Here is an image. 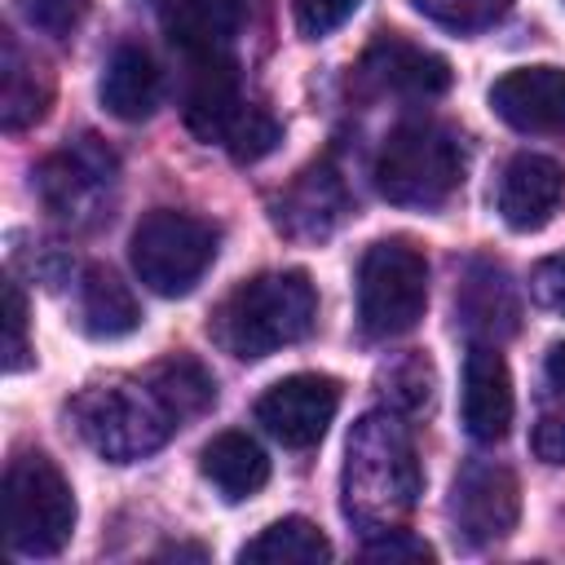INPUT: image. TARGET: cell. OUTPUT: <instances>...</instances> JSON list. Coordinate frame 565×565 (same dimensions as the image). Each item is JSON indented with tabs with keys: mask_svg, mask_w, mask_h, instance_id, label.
Wrapping results in <instances>:
<instances>
[{
	"mask_svg": "<svg viewBox=\"0 0 565 565\" xmlns=\"http://www.w3.org/2000/svg\"><path fill=\"white\" fill-rule=\"evenodd\" d=\"M424 490V468L415 455V437L393 411H366L344 446V472H340V494H344V516L362 534L397 530Z\"/></svg>",
	"mask_w": 565,
	"mask_h": 565,
	"instance_id": "6da1fadb",
	"label": "cell"
},
{
	"mask_svg": "<svg viewBox=\"0 0 565 565\" xmlns=\"http://www.w3.org/2000/svg\"><path fill=\"white\" fill-rule=\"evenodd\" d=\"M318 322V291L305 269H269L238 282L212 313V340L238 358L260 362L287 344H300Z\"/></svg>",
	"mask_w": 565,
	"mask_h": 565,
	"instance_id": "7a4b0ae2",
	"label": "cell"
},
{
	"mask_svg": "<svg viewBox=\"0 0 565 565\" xmlns=\"http://www.w3.org/2000/svg\"><path fill=\"white\" fill-rule=\"evenodd\" d=\"M463 141L455 128L437 119H406L397 124L380 154H375V190L397 207H441L463 185Z\"/></svg>",
	"mask_w": 565,
	"mask_h": 565,
	"instance_id": "3957f363",
	"label": "cell"
},
{
	"mask_svg": "<svg viewBox=\"0 0 565 565\" xmlns=\"http://www.w3.org/2000/svg\"><path fill=\"white\" fill-rule=\"evenodd\" d=\"M71 419H75V433L84 437V446L110 463H132V459L159 450L181 428V419L154 393L150 380L93 384L71 402Z\"/></svg>",
	"mask_w": 565,
	"mask_h": 565,
	"instance_id": "277c9868",
	"label": "cell"
},
{
	"mask_svg": "<svg viewBox=\"0 0 565 565\" xmlns=\"http://www.w3.org/2000/svg\"><path fill=\"white\" fill-rule=\"evenodd\" d=\"M75 530V494L44 450H18L4 468V534L18 556H57Z\"/></svg>",
	"mask_w": 565,
	"mask_h": 565,
	"instance_id": "5b68a950",
	"label": "cell"
},
{
	"mask_svg": "<svg viewBox=\"0 0 565 565\" xmlns=\"http://www.w3.org/2000/svg\"><path fill=\"white\" fill-rule=\"evenodd\" d=\"M428 309V256L411 238H380L358 260V327L366 340H397Z\"/></svg>",
	"mask_w": 565,
	"mask_h": 565,
	"instance_id": "8992f818",
	"label": "cell"
},
{
	"mask_svg": "<svg viewBox=\"0 0 565 565\" xmlns=\"http://www.w3.org/2000/svg\"><path fill=\"white\" fill-rule=\"evenodd\" d=\"M115 190H119V159L93 132L66 141L35 168V194H40L44 212L75 234L110 221Z\"/></svg>",
	"mask_w": 565,
	"mask_h": 565,
	"instance_id": "52a82bcc",
	"label": "cell"
},
{
	"mask_svg": "<svg viewBox=\"0 0 565 565\" xmlns=\"http://www.w3.org/2000/svg\"><path fill=\"white\" fill-rule=\"evenodd\" d=\"M221 252V230L194 212L154 207L132 230V269L154 296H190Z\"/></svg>",
	"mask_w": 565,
	"mask_h": 565,
	"instance_id": "ba28073f",
	"label": "cell"
},
{
	"mask_svg": "<svg viewBox=\"0 0 565 565\" xmlns=\"http://www.w3.org/2000/svg\"><path fill=\"white\" fill-rule=\"evenodd\" d=\"M450 521L468 547H490L508 539L521 521L516 472L494 459H468L450 486Z\"/></svg>",
	"mask_w": 565,
	"mask_h": 565,
	"instance_id": "9c48e42d",
	"label": "cell"
},
{
	"mask_svg": "<svg viewBox=\"0 0 565 565\" xmlns=\"http://www.w3.org/2000/svg\"><path fill=\"white\" fill-rule=\"evenodd\" d=\"M450 62L411 44L397 31H380L358 66H353V88L362 97H406V102H424V97H441L450 88Z\"/></svg>",
	"mask_w": 565,
	"mask_h": 565,
	"instance_id": "30bf717a",
	"label": "cell"
},
{
	"mask_svg": "<svg viewBox=\"0 0 565 565\" xmlns=\"http://www.w3.org/2000/svg\"><path fill=\"white\" fill-rule=\"evenodd\" d=\"M335 411H340V380L318 375V371H300V375H287L260 393L256 424L274 441H282L287 450H309L327 437Z\"/></svg>",
	"mask_w": 565,
	"mask_h": 565,
	"instance_id": "8fae6325",
	"label": "cell"
},
{
	"mask_svg": "<svg viewBox=\"0 0 565 565\" xmlns=\"http://www.w3.org/2000/svg\"><path fill=\"white\" fill-rule=\"evenodd\" d=\"M349 212H353V194H349L344 177L331 163L305 168L269 207L274 225L287 238H300V243H318V238L335 234Z\"/></svg>",
	"mask_w": 565,
	"mask_h": 565,
	"instance_id": "7c38bea8",
	"label": "cell"
},
{
	"mask_svg": "<svg viewBox=\"0 0 565 565\" xmlns=\"http://www.w3.org/2000/svg\"><path fill=\"white\" fill-rule=\"evenodd\" d=\"M512 375L508 362L494 344L472 340L468 358H463V388H459V415H463V433L481 446H494L508 437L512 428Z\"/></svg>",
	"mask_w": 565,
	"mask_h": 565,
	"instance_id": "4fadbf2b",
	"label": "cell"
},
{
	"mask_svg": "<svg viewBox=\"0 0 565 565\" xmlns=\"http://www.w3.org/2000/svg\"><path fill=\"white\" fill-rule=\"evenodd\" d=\"M490 110L530 137L565 132V71L561 66H516L494 79Z\"/></svg>",
	"mask_w": 565,
	"mask_h": 565,
	"instance_id": "5bb4252c",
	"label": "cell"
},
{
	"mask_svg": "<svg viewBox=\"0 0 565 565\" xmlns=\"http://www.w3.org/2000/svg\"><path fill=\"white\" fill-rule=\"evenodd\" d=\"M256 18V0H177L163 13L168 40L194 62V57H234L230 49L238 35H247Z\"/></svg>",
	"mask_w": 565,
	"mask_h": 565,
	"instance_id": "9a60e30c",
	"label": "cell"
},
{
	"mask_svg": "<svg viewBox=\"0 0 565 565\" xmlns=\"http://www.w3.org/2000/svg\"><path fill=\"white\" fill-rule=\"evenodd\" d=\"M565 199V168L547 154H516L503 177H499V216L516 230V234H534L543 230L556 207Z\"/></svg>",
	"mask_w": 565,
	"mask_h": 565,
	"instance_id": "2e32d148",
	"label": "cell"
},
{
	"mask_svg": "<svg viewBox=\"0 0 565 565\" xmlns=\"http://www.w3.org/2000/svg\"><path fill=\"white\" fill-rule=\"evenodd\" d=\"M247 97H243V79H238V62L234 57H194L190 71V88H185V128L199 141H216L225 146L234 119L243 115Z\"/></svg>",
	"mask_w": 565,
	"mask_h": 565,
	"instance_id": "e0dca14e",
	"label": "cell"
},
{
	"mask_svg": "<svg viewBox=\"0 0 565 565\" xmlns=\"http://www.w3.org/2000/svg\"><path fill=\"white\" fill-rule=\"evenodd\" d=\"M455 313H459V327L468 331V340H486V344H499L503 335H512L521 327L516 291H512L508 274L490 260H472L463 269V282L455 287Z\"/></svg>",
	"mask_w": 565,
	"mask_h": 565,
	"instance_id": "ac0fdd59",
	"label": "cell"
},
{
	"mask_svg": "<svg viewBox=\"0 0 565 565\" xmlns=\"http://www.w3.org/2000/svg\"><path fill=\"white\" fill-rule=\"evenodd\" d=\"M102 106L124 119V124H141L154 115L159 97H163V75L154 66V57L141 44H119L102 71Z\"/></svg>",
	"mask_w": 565,
	"mask_h": 565,
	"instance_id": "d6986e66",
	"label": "cell"
},
{
	"mask_svg": "<svg viewBox=\"0 0 565 565\" xmlns=\"http://www.w3.org/2000/svg\"><path fill=\"white\" fill-rule=\"evenodd\" d=\"M49 102H53V84H49L44 66H35V57L22 53L18 35L4 31L0 35V128L22 132V128L40 124Z\"/></svg>",
	"mask_w": 565,
	"mask_h": 565,
	"instance_id": "ffe728a7",
	"label": "cell"
},
{
	"mask_svg": "<svg viewBox=\"0 0 565 565\" xmlns=\"http://www.w3.org/2000/svg\"><path fill=\"white\" fill-rule=\"evenodd\" d=\"M199 472L216 486V494H221L225 503H243V499H252V494L269 481V459H265V450H260L247 433L230 428V433H216V437L203 446Z\"/></svg>",
	"mask_w": 565,
	"mask_h": 565,
	"instance_id": "44dd1931",
	"label": "cell"
},
{
	"mask_svg": "<svg viewBox=\"0 0 565 565\" xmlns=\"http://www.w3.org/2000/svg\"><path fill=\"white\" fill-rule=\"evenodd\" d=\"M79 327L93 340H119V335H132L141 327V305L115 269L93 265L84 274V282H79Z\"/></svg>",
	"mask_w": 565,
	"mask_h": 565,
	"instance_id": "7402d4cb",
	"label": "cell"
},
{
	"mask_svg": "<svg viewBox=\"0 0 565 565\" xmlns=\"http://www.w3.org/2000/svg\"><path fill=\"white\" fill-rule=\"evenodd\" d=\"M238 561H252V565H318V561H331V539L305 516H282V521L265 525L252 543H243Z\"/></svg>",
	"mask_w": 565,
	"mask_h": 565,
	"instance_id": "603a6c76",
	"label": "cell"
},
{
	"mask_svg": "<svg viewBox=\"0 0 565 565\" xmlns=\"http://www.w3.org/2000/svg\"><path fill=\"white\" fill-rule=\"evenodd\" d=\"M146 380H150L154 393L172 406V415H177L181 424L194 419V415H203V411L216 402V380L207 375L203 362H194V358H185V353H177V358L150 366Z\"/></svg>",
	"mask_w": 565,
	"mask_h": 565,
	"instance_id": "cb8c5ba5",
	"label": "cell"
},
{
	"mask_svg": "<svg viewBox=\"0 0 565 565\" xmlns=\"http://www.w3.org/2000/svg\"><path fill=\"white\" fill-rule=\"evenodd\" d=\"M278 141H282V124H278L260 102H247L243 115L234 119L230 137H225V150H230L234 163H256V159H265Z\"/></svg>",
	"mask_w": 565,
	"mask_h": 565,
	"instance_id": "d4e9b609",
	"label": "cell"
},
{
	"mask_svg": "<svg viewBox=\"0 0 565 565\" xmlns=\"http://www.w3.org/2000/svg\"><path fill=\"white\" fill-rule=\"evenodd\" d=\"M380 384L397 411H424L433 397V366H428V358L411 353V358H397L393 366H384Z\"/></svg>",
	"mask_w": 565,
	"mask_h": 565,
	"instance_id": "484cf974",
	"label": "cell"
},
{
	"mask_svg": "<svg viewBox=\"0 0 565 565\" xmlns=\"http://www.w3.org/2000/svg\"><path fill=\"white\" fill-rule=\"evenodd\" d=\"M424 18H433L437 26H450V31H481V26H494L512 0H411Z\"/></svg>",
	"mask_w": 565,
	"mask_h": 565,
	"instance_id": "4316f807",
	"label": "cell"
},
{
	"mask_svg": "<svg viewBox=\"0 0 565 565\" xmlns=\"http://www.w3.org/2000/svg\"><path fill=\"white\" fill-rule=\"evenodd\" d=\"M13 4L22 22L49 40H71L88 18V0H13Z\"/></svg>",
	"mask_w": 565,
	"mask_h": 565,
	"instance_id": "83f0119b",
	"label": "cell"
},
{
	"mask_svg": "<svg viewBox=\"0 0 565 565\" xmlns=\"http://www.w3.org/2000/svg\"><path fill=\"white\" fill-rule=\"evenodd\" d=\"M4 327H9V340H4V371H22L31 362V340H26V296L18 287V278H4Z\"/></svg>",
	"mask_w": 565,
	"mask_h": 565,
	"instance_id": "f1b7e54d",
	"label": "cell"
},
{
	"mask_svg": "<svg viewBox=\"0 0 565 565\" xmlns=\"http://www.w3.org/2000/svg\"><path fill=\"white\" fill-rule=\"evenodd\" d=\"M358 4H362V0H291V9H296V26H300L305 40H322V35H331L344 18H353Z\"/></svg>",
	"mask_w": 565,
	"mask_h": 565,
	"instance_id": "f546056e",
	"label": "cell"
},
{
	"mask_svg": "<svg viewBox=\"0 0 565 565\" xmlns=\"http://www.w3.org/2000/svg\"><path fill=\"white\" fill-rule=\"evenodd\" d=\"M362 556L366 561H433L437 552L424 543V539H415L411 530H380V534H371L366 543H362Z\"/></svg>",
	"mask_w": 565,
	"mask_h": 565,
	"instance_id": "4dcf8cb0",
	"label": "cell"
},
{
	"mask_svg": "<svg viewBox=\"0 0 565 565\" xmlns=\"http://www.w3.org/2000/svg\"><path fill=\"white\" fill-rule=\"evenodd\" d=\"M530 291H534V300H539L543 309H552V313L565 318V252H556V256H547V260L534 265Z\"/></svg>",
	"mask_w": 565,
	"mask_h": 565,
	"instance_id": "1f68e13d",
	"label": "cell"
},
{
	"mask_svg": "<svg viewBox=\"0 0 565 565\" xmlns=\"http://www.w3.org/2000/svg\"><path fill=\"white\" fill-rule=\"evenodd\" d=\"M530 446H534V455H539L543 463L565 468V411L539 415V424H534V433H530Z\"/></svg>",
	"mask_w": 565,
	"mask_h": 565,
	"instance_id": "d6a6232c",
	"label": "cell"
},
{
	"mask_svg": "<svg viewBox=\"0 0 565 565\" xmlns=\"http://www.w3.org/2000/svg\"><path fill=\"white\" fill-rule=\"evenodd\" d=\"M543 371H547V380H552L556 388H565V340L547 349V358H543Z\"/></svg>",
	"mask_w": 565,
	"mask_h": 565,
	"instance_id": "836d02e7",
	"label": "cell"
}]
</instances>
